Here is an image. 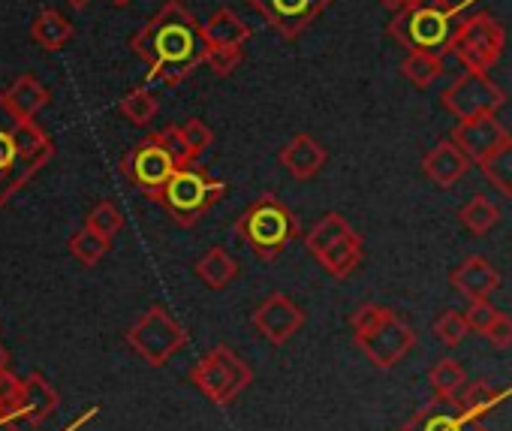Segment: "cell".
<instances>
[{
  "label": "cell",
  "instance_id": "cell-19",
  "mask_svg": "<svg viewBox=\"0 0 512 431\" xmlns=\"http://www.w3.org/2000/svg\"><path fill=\"white\" fill-rule=\"evenodd\" d=\"M362 257H365V245H362V236L353 230V233H347L344 239H338L332 248H326L317 260H320V266H323L332 278L347 281V278L362 266Z\"/></svg>",
  "mask_w": 512,
  "mask_h": 431
},
{
  "label": "cell",
  "instance_id": "cell-28",
  "mask_svg": "<svg viewBox=\"0 0 512 431\" xmlns=\"http://www.w3.org/2000/svg\"><path fill=\"white\" fill-rule=\"evenodd\" d=\"M485 181L506 199H512V136L491 154L479 163Z\"/></svg>",
  "mask_w": 512,
  "mask_h": 431
},
{
  "label": "cell",
  "instance_id": "cell-22",
  "mask_svg": "<svg viewBox=\"0 0 512 431\" xmlns=\"http://www.w3.org/2000/svg\"><path fill=\"white\" fill-rule=\"evenodd\" d=\"M202 34L208 40V46H238L244 49V43L250 40V28L232 13V10H217L205 25H202Z\"/></svg>",
  "mask_w": 512,
  "mask_h": 431
},
{
  "label": "cell",
  "instance_id": "cell-37",
  "mask_svg": "<svg viewBox=\"0 0 512 431\" xmlns=\"http://www.w3.org/2000/svg\"><path fill=\"white\" fill-rule=\"evenodd\" d=\"M181 133H184V142H187V148H190L193 160H199V157L208 151V145L214 142V133H211V130H208V124H205V121H199V118H190L187 124H181Z\"/></svg>",
  "mask_w": 512,
  "mask_h": 431
},
{
  "label": "cell",
  "instance_id": "cell-7",
  "mask_svg": "<svg viewBox=\"0 0 512 431\" xmlns=\"http://www.w3.org/2000/svg\"><path fill=\"white\" fill-rule=\"evenodd\" d=\"M190 341L187 329L163 308V305H151L130 329H127V344L130 350L148 362L151 368L166 365L178 350H184Z\"/></svg>",
  "mask_w": 512,
  "mask_h": 431
},
{
  "label": "cell",
  "instance_id": "cell-9",
  "mask_svg": "<svg viewBox=\"0 0 512 431\" xmlns=\"http://www.w3.org/2000/svg\"><path fill=\"white\" fill-rule=\"evenodd\" d=\"M181 166L175 163V157L166 151V145L157 139V133L145 136L142 142H136L124 157H121V172L124 178L151 202H160L163 187L169 184V178L178 172Z\"/></svg>",
  "mask_w": 512,
  "mask_h": 431
},
{
  "label": "cell",
  "instance_id": "cell-5",
  "mask_svg": "<svg viewBox=\"0 0 512 431\" xmlns=\"http://www.w3.org/2000/svg\"><path fill=\"white\" fill-rule=\"evenodd\" d=\"M223 193H226V181L214 178L199 163H187L163 187L160 205L166 208V214L178 227H196L223 199Z\"/></svg>",
  "mask_w": 512,
  "mask_h": 431
},
{
  "label": "cell",
  "instance_id": "cell-18",
  "mask_svg": "<svg viewBox=\"0 0 512 431\" xmlns=\"http://www.w3.org/2000/svg\"><path fill=\"white\" fill-rule=\"evenodd\" d=\"M470 163H473V160H470L452 139L437 142V145L422 157V169H425V175H428L437 187H452V184H458V181L467 175Z\"/></svg>",
  "mask_w": 512,
  "mask_h": 431
},
{
  "label": "cell",
  "instance_id": "cell-43",
  "mask_svg": "<svg viewBox=\"0 0 512 431\" xmlns=\"http://www.w3.org/2000/svg\"><path fill=\"white\" fill-rule=\"evenodd\" d=\"M7 368H10V353L4 344H0V371H7Z\"/></svg>",
  "mask_w": 512,
  "mask_h": 431
},
{
  "label": "cell",
  "instance_id": "cell-29",
  "mask_svg": "<svg viewBox=\"0 0 512 431\" xmlns=\"http://www.w3.org/2000/svg\"><path fill=\"white\" fill-rule=\"evenodd\" d=\"M347 233H353V227L341 218L338 211H329V214H323V218L317 221V227L305 236V248H308L311 257H320L326 248H332Z\"/></svg>",
  "mask_w": 512,
  "mask_h": 431
},
{
  "label": "cell",
  "instance_id": "cell-44",
  "mask_svg": "<svg viewBox=\"0 0 512 431\" xmlns=\"http://www.w3.org/2000/svg\"><path fill=\"white\" fill-rule=\"evenodd\" d=\"M67 4H70L73 10H82V7H88V4H91V0H67Z\"/></svg>",
  "mask_w": 512,
  "mask_h": 431
},
{
  "label": "cell",
  "instance_id": "cell-31",
  "mask_svg": "<svg viewBox=\"0 0 512 431\" xmlns=\"http://www.w3.org/2000/svg\"><path fill=\"white\" fill-rule=\"evenodd\" d=\"M118 109H121V115H124L130 124L148 127V124L154 121V115L160 112V103H157V97H154L148 88H133V91H127V94L121 97Z\"/></svg>",
  "mask_w": 512,
  "mask_h": 431
},
{
  "label": "cell",
  "instance_id": "cell-34",
  "mask_svg": "<svg viewBox=\"0 0 512 431\" xmlns=\"http://www.w3.org/2000/svg\"><path fill=\"white\" fill-rule=\"evenodd\" d=\"M431 329H434L437 341H440L443 347H449V350H455V347L470 335V326H467L464 311H455V308H446V311L434 320Z\"/></svg>",
  "mask_w": 512,
  "mask_h": 431
},
{
  "label": "cell",
  "instance_id": "cell-16",
  "mask_svg": "<svg viewBox=\"0 0 512 431\" xmlns=\"http://www.w3.org/2000/svg\"><path fill=\"white\" fill-rule=\"evenodd\" d=\"M278 160H281V166L287 169L290 178H296V181H311V178H317V175L323 172L329 154H326V148H323L314 136L299 133V136H293V139L281 148V157H278Z\"/></svg>",
  "mask_w": 512,
  "mask_h": 431
},
{
  "label": "cell",
  "instance_id": "cell-20",
  "mask_svg": "<svg viewBox=\"0 0 512 431\" xmlns=\"http://www.w3.org/2000/svg\"><path fill=\"white\" fill-rule=\"evenodd\" d=\"M4 94H7V103L13 106V112H16L19 118H25V121H34V118L52 103L49 88H46L40 79H34L31 73L19 76Z\"/></svg>",
  "mask_w": 512,
  "mask_h": 431
},
{
  "label": "cell",
  "instance_id": "cell-26",
  "mask_svg": "<svg viewBox=\"0 0 512 431\" xmlns=\"http://www.w3.org/2000/svg\"><path fill=\"white\" fill-rule=\"evenodd\" d=\"M461 404L467 407V413H473L476 419H485L488 413H494L506 398H512V386L509 389H494L488 380H476L470 386L461 389Z\"/></svg>",
  "mask_w": 512,
  "mask_h": 431
},
{
  "label": "cell",
  "instance_id": "cell-17",
  "mask_svg": "<svg viewBox=\"0 0 512 431\" xmlns=\"http://www.w3.org/2000/svg\"><path fill=\"white\" fill-rule=\"evenodd\" d=\"M449 284H452L455 293L467 296L470 302H473V299H488V296L500 287V272H497L485 257L473 254V257L461 260V266L452 269Z\"/></svg>",
  "mask_w": 512,
  "mask_h": 431
},
{
  "label": "cell",
  "instance_id": "cell-12",
  "mask_svg": "<svg viewBox=\"0 0 512 431\" xmlns=\"http://www.w3.org/2000/svg\"><path fill=\"white\" fill-rule=\"evenodd\" d=\"M247 4L284 40H296L332 7V0H247Z\"/></svg>",
  "mask_w": 512,
  "mask_h": 431
},
{
  "label": "cell",
  "instance_id": "cell-15",
  "mask_svg": "<svg viewBox=\"0 0 512 431\" xmlns=\"http://www.w3.org/2000/svg\"><path fill=\"white\" fill-rule=\"evenodd\" d=\"M473 163H482L485 157H491L506 139V127L494 118V115H482V118H470V121H458L452 127V136H449Z\"/></svg>",
  "mask_w": 512,
  "mask_h": 431
},
{
  "label": "cell",
  "instance_id": "cell-45",
  "mask_svg": "<svg viewBox=\"0 0 512 431\" xmlns=\"http://www.w3.org/2000/svg\"><path fill=\"white\" fill-rule=\"evenodd\" d=\"M410 4H449V0H410Z\"/></svg>",
  "mask_w": 512,
  "mask_h": 431
},
{
  "label": "cell",
  "instance_id": "cell-24",
  "mask_svg": "<svg viewBox=\"0 0 512 431\" xmlns=\"http://www.w3.org/2000/svg\"><path fill=\"white\" fill-rule=\"evenodd\" d=\"M31 37H34V43H37L40 49L58 52V49H64V46L73 40V25H70V19H64L58 10H43V13L34 19V25H31Z\"/></svg>",
  "mask_w": 512,
  "mask_h": 431
},
{
  "label": "cell",
  "instance_id": "cell-38",
  "mask_svg": "<svg viewBox=\"0 0 512 431\" xmlns=\"http://www.w3.org/2000/svg\"><path fill=\"white\" fill-rule=\"evenodd\" d=\"M497 314H500V311H497L488 299H473V302L467 305V311H464L470 332H479V335H485V332L491 329V323L497 320Z\"/></svg>",
  "mask_w": 512,
  "mask_h": 431
},
{
  "label": "cell",
  "instance_id": "cell-42",
  "mask_svg": "<svg viewBox=\"0 0 512 431\" xmlns=\"http://www.w3.org/2000/svg\"><path fill=\"white\" fill-rule=\"evenodd\" d=\"M380 4H383L386 10H392V13H401V10L410 7V0H380Z\"/></svg>",
  "mask_w": 512,
  "mask_h": 431
},
{
  "label": "cell",
  "instance_id": "cell-3",
  "mask_svg": "<svg viewBox=\"0 0 512 431\" xmlns=\"http://www.w3.org/2000/svg\"><path fill=\"white\" fill-rule=\"evenodd\" d=\"M353 341L356 347L365 353V359L380 368L389 371L398 362H404V356L416 347V332L386 305L368 302L362 305L353 317Z\"/></svg>",
  "mask_w": 512,
  "mask_h": 431
},
{
  "label": "cell",
  "instance_id": "cell-35",
  "mask_svg": "<svg viewBox=\"0 0 512 431\" xmlns=\"http://www.w3.org/2000/svg\"><path fill=\"white\" fill-rule=\"evenodd\" d=\"M22 395H25V380L16 377L10 368L0 371V410L19 416L22 410Z\"/></svg>",
  "mask_w": 512,
  "mask_h": 431
},
{
  "label": "cell",
  "instance_id": "cell-4",
  "mask_svg": "<svg viewBox=\"0 0 512 431\" xmlns=\"http://www.w3.org/2000/svg\"><path fill=\"white\" fill-rule=\"evenodd\" d=\"M235 236L266 263L278 260L299 236V218L275 193L256 196L235 221Z\"/></svg>",
  "mask_w": 512,
  "mask_h": 431
},
{
  "label": "cell",
  "instance_id": "cell-14",
  "mask_svg": "<svg viewBox=\"0 0 512 431\" xmlns=\"http://www.w3.org/2000/svg\"><path fill=\"white\" fill-rule=\"evenodd\" d=\"M398 431H488V425L485 419H476L473 413H467L461 398L434 395Z\"/></svg>",
  "mask_w": 512,
  "mask_h": 431
},
{
  "label": "cell",
  "instance_id": "cell-21",
  "mask_svg": "<svg viewBox=\"0 0 512 431\" xmlns=\"http://www.w3.org/2000/svg\"><path fill=\"white\" fill-rule=\"evenodd\" d=\"M58 410V392L49 386V380L34 371L25 377V395H22V410H19V419H28V422H43L46 416H52Z\"/></svg>",
  "mask_w": 512,
  "mask_h": 431
},
{
  "label": "cell",
  "instance_id": "cell-39",
  "mask_svg": "<svg viewBox=\"0 0 512 431\" xmlns=\"http://www.w3.org/2000/svg\"><path fill=\"white\" fill-rule=\"evenodd\" d=\"M157 139L166 145V151L175 157V163H178V166L196 163V160H193V154H190V148H187V142H184V133H181V127H166V130H157Z\"/></svg>",
  "mask_w": 512,
  "mask_h": 431
},
{
  "label": "cell",
  "instance_id": "cell-46",
  "mask_svg": "<svg viewBox=\"0 0 512 431\" xmlns=\"http://www.w3.org/2000/svg\"><path fill=\"white\" fill-rule=\"evenodd\" d=\"M112 4H115V7H127V4H130V0H112Z\"/></svg>",
  "mask_w": 512,
  "mask_h": 431
},
{
  "label": "cell",
  "instance_id": "cell-27",
  "mask_svg": "<svg viewBox=\"0 0 512 431\" xmlns=\"http://www.w3.org/2000/svg\"><path fill=\"white\" fill-rule=\"evenodd\" d=\"M458 221L464 224V230L470 236H488L500 224V208L488 196L479 193L458 211Z\"/></svg>",
  "mask_w": 512,
  "mask_h": 431
},
{
  "label": "cell",
  "instance_id": "cell-25",
  "mask_svg": "<svg viewBox=\"0 0 512 431\" xmlns=\"http://www.w3.org/2000/svg\"><path fill=\"white\" fill-rule=\"evenodd\" d=\"M428 386L440 398H458L461 389L467 386V371H464V365L458 359L443 356L428 368Z\"/></svg>",
  "mask_w": 512,
  "mask_h": 431
},
{
  "label": "cell",
  "instance_id": "cell-40",
  "mask_svg": "<svg viewBox=\"0 0 512 431\" xmlns=\"http://www.w3.org/2000/svg\"><path fill=\"white\" fill-rule=\"evenodd\" d=\"M485 338H488V344L494 350H509L512 347V317L497 314V320L491 323V329L485 332Z\"/></svg>",
  "mask_w": 512,
  "mask_h": 431
},
{
  "label": "cell",
  "instance_id": "cell-36",
  "mask_svg": "<svg viewBox=\"0 0 512 431\" xmlns=\"http://www.w3.org/2000/svg\"><path fill=\"white\" fill-rule=\"evenodd\" d=\"M241 58H244V49H238V46H208V52H205V64L220 79L229 76L241 64Z\"/></svg>",
  "mask_w": 512,
  "mask_h": 431
},
{
  "label": "cell",
  "instance_id": "cell-2",
  "mask_svg": "<svg viewBox=\"0 0 512 431\" xmlns=\"http://www.w3.org/2000/svg\"><path fill=\"white\" fill-rule=\"evenodd\" d=\"M473 4L476 0H461V4H410L392 19L389 37L401 43L407 52H431L443 58L446 52H452V43L464 22V10H470Z\"/></svg>",
  "mask_w": 512,
  "mask_h": 431
},
{
  "label": "cell",
  "instance_id": "cell-41",
  "mask_svg": "<svg viewBox=\"0 0 512 431\" xmlns=\"http://www.w3.org/2000/svg\"><path fill=\"white\" fill-rule=\"evenodd\" d=\"M0 431H19V416L0 410Z\"/></svg>",
  "mask_w": 512,
  "mask_h": 431
},
{
  "label": "cell",
  "instance_id": "cell-8",
  "mask_svg": "<svg viewBox=\"0 0 512 431\" xmlns=\"http://www.w3.org/2000/svg\"><path fill=\"white\" fill-rule=\"evenodd\" d=\"M19 115L7 103V94L0 91V205H7L55 154H22L16 142Z\"/></svg>",
  "mask_w": 512,
  "mask_h": 431
},
{
  "label": "cell",
  "instance_id": "cell-33",
  "mask_svg": "<svg viewBox=\"0 0 512 431\" xmlns=\"http://www.w3.org/2000/svg\"><path fill=\"white\" fill-rule=\"evenodd\" d=\"M85 227L97 230L100 236H106V239L112 242V239L124 230V214H121V208H118L115 202L103 199V202H97V205L91 208V214L85 218Z\"/></svg>",
  "mask_w": 512,
  "mask_h": 431
},
{
  "label": "cell",
  "instance_id": "cell-6",
  "mask_svg": "<svg viewBox=\"0 0 512 431\" xmlns=\"http://www.w3.org/2000/svg\"><path fill=\"white\" fill-rule=\"evenodd\" d=\"M190 383L217 407H229L250 383H253V368L226 344L211 347L193 368H190Z\"/></svg>",
  "mask_w": 512,
  "mask_h": 431
},
{
  "label": "cell",
  "instance_id": "cell-32",
  "mask_svg": "<svg viewBox=\"0 0 512 431\" xmlns=\"http://www.w3.org/2000/svg\"><path fill=\"white\" fill-rule=\"evenodd\" d=\"M112 242L106 236H100L91 227H82L79 233L70 236V254L82 263V266H97L106 254H109Z\"/></svg>",
  "mask_w": 512,
  "mask_h": 431
},
{
  "label": "cell",
  "instance_id": "cell-10",
  "mask_svg": "<svg viewBox=\"0 0 512 431\" xmlns=\"http://www.w3.org/2000/svg\"><path fill=\"white\" fill-rule=\"evenodd\" d=\"M503 43H506L503 25L488 13H476V16L461 22V31L452 43V52L464 64V70L488 73L503 55Z\"/></svg>",
  "mask_w": 512,
  "mask_h": 431
},
{
  "label": "cell",
  "instance_id": "cell-13",
  "mask_svg": "<svg viewBox=\"0 0 512 431\" xmlns=\"http://www.w3.org/2000/svg\"><path fill=\"white\" fill-rule=\"evenodd\" d=\"M305 311L284 293H272L260 308L250 314V323L256 335L266 338L272 347H284L302 326H305Z\"/></svg>",
  "mask_w": 512,
  "mask_h": 431
},
{
  "label": "cell",
  "instance_id": "cell-1",
  "mask_svg": "<svg viewBox=\"0 0 512 431\" xmlns=\"http://www.w3.org/2000/svg\"><path fill=\"white\" fill-rule=\"evenodd\" d=\"M130 49L148 64V82L181 85L199 64H205L208 40L181 0H169L130 40Z\"/></svg>",
  "mask_w": 512,
  "mask_h": 431
},
{
  "label": "cell",
  "instance_id": "cell-23",
  "mask_svg": "<svg viewBox=\"0 0 512 431\" xmlns=\"http://www.w3.org/2000/svg\"><path fill=\"white\" fill-rule=\"evenodd\" d=\"M196 278L211 290H223L238 278V260L226 248H211L196 263Z\"/></svg>",
  "mask_w": 512,
  "mask_h": 431
},
{
  "label": "cell",
  "instance_id": "cell-30",
  "mask_svg": "<svg viewBox=\"0 0 512 431\" xmlns=\"http://www.w3.org/2000/svg\"><path fill=\"white\" fill-rule=\"evenodd\" d=\"M440 73H443V58L431 52H407L401 64V76L416 88H428Z\"/></svg>",
  "mask_w": 512,
  "mask_h": 431
},
{
  "label": "cell",
  "instance_id": "cell-11",
  "mask_svg": "<svg viewBox=\"0 0 512 431\" xmlns=\"http://www.w3.org/2000/svg\"><path fill=\"white\" fill-rule=\"evenodd\" d=\"M443 109L452 112L458 121H470V118H482V115H494L497 109H503L506 94L488 79V73H473L464 70L443 94Z\"/></svg>",
  "mask_w": 512,
  "mask_h": 431
}]
</instances>
